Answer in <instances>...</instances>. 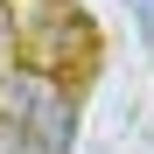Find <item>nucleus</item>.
I'll return each mask as SVG.
<instances>
[{"label": "nucleus", "instance_id": "obj_1", "mask_svg": "<svg viewBox=\"0 0 154 154\" xmlns=\"http://www.w3.org/2000/svg\"><path fill=\"white\" fill-rule=\"evenodd\" d=\"M0 119L21 126V133H35V140H42V154H63V147H70V126H77L70 98L49 84V77H35V70L0 77Z\"/></svg>", "mask_w": 154, "mask_h": 154}, {"label": "nucleus", "instance_id": "obj_2", "mask_svg": "<svg viewBox=\"0 0 154 154\" xmlns=\"http://www.w3.org/2000/svg\"><path fill=\"white\" fill-rule=\"evenodd\" d=\"M0 35H7V14H0Z\"/></svg>", "mask_w": 154, "mask_h": 154}]
</instances>
